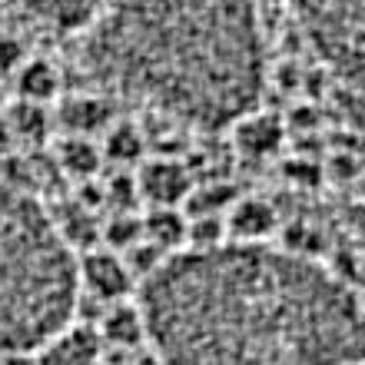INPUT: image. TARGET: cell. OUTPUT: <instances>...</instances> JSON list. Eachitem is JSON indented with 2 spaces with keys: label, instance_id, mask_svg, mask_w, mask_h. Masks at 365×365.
<instances>
[{
  "label": "cell",
  "instance_id": "cell-10",
  "mask_svg": "<svg viewBox=\"0 0 365 365\" xmlns=\"http://www.w3.org/2000/svg\"><path fill=\"white\" fill-rule=\"evenodd\" d=\"M279 212L266 196H236L226 212V226L236 242H266L276 232Z\"/></svg>",
  "mask_w": 365,
  "mask_h": 365
},
{
  "label": "cell",
  "instance_id": "cell-18",
  "mask_svg": "<svg viewBox=\"0 0 365 365\" xmlns=\"http://www.w3.org/2000/svg\"><path fill=\"white\" fill-rule=\"evenodd\" d=\"M47 133V103H30V100H20V106L10 110V136H20V140H43Z\"/></svg>",
  "mask_w": 365,
  "mask_h": 365
},
{
  "label": "cell",
  "instance_id": "cell-16",
  "mask_svg": "<svg viewBox=\"0 0 365 365\" xmlns=\"http://www.w3.org/2000/svg\"><path fill=\"white\" fill-rule=\"evenodd\" d=\"M14 77H17L20 100L30 103H50L60 93V73L50 60H24Z\"/></svg>",
  "mask_w": 365,
  "mask_h": 365
},
{
  "label": "cell",
  "instance_id": "cell-20",
  "mask_svg": "<svg viewBox=\"0 0 365 365\" xmlns=\"http://www.w3.org/2000/svg\"><path fill=\"white\" fill-rule=\"evenodd\" d=\"M359 230L365 232V210H359Z\"/></svg>",
  "mask_w": 365,
  "mask_h": 365
},
{
  "label": "cell",
  "instance_id": "cell-1",
  "mask_svg": "<svg viewBox=\"0 0 365 365\" xmlns=\"http://www.w3.org/2000/svg\"><path fill=\"white\" fill-rule=\"evenodd\" d=\"M166 365H359L365 302L306 252L269 242L180 250L140 282Z\"/></svg>",
  "mask_w": 365,
  "mask_h": 365
},
{
  "label": "cell",
  "instance_id": "cell-17",
  "mask_svg": "<svg viewBox=\"0 0 365 365\" xmlns=\"http://www.w3.org/2000/svg\"><path fill=\"white\" fill-rule=\"evenodd\" d=\"M136 242H143V220L133 216L130 210L113 212V220L103 222V246H110L116 252H126L133 250Z\"/></svg>",
  "mask_w": 365,
  "mask_h": 365
},
{
  "label": "cell",
  "instance_id": "cell-5",
  "mask_svg": "<svg viewBox=\"0 0 365 365\" xmlns=\"http://www.w3.org/2000/svg\"><path fill=\"white\" fill-rule=\"evenodd\" d=\"M136 286L140 279L130 269L123 252L103 246V250H87L80 256V296L110 306V302H123Z\"/></svg>",
  "mask_w": 365,
  "mask_h": 365
},
{
  "label": "cell",
  "instance_id": "cell-3",
  "mask_svg": "<svg viewBox=\"0 0 365 365\" xmlns=\"http://www.w3.org/2000/svg\"><path fill=\"white\" fill-rule=\"evenodd\" d=\"M77 306L80 259L34 190L0 170V352H40Z\"/></svg>",
  "mask_w": 365,
  "mask_h": 365
},
{
  "label": "cell",
  "instance_id": "cell-12",
  "mask_svg": "<svg viewBox=\"0 0 365 365\" xmlns=\"http://www.w3.org/2000/svg\"><path fill=\"white\" fill-rule=\"evenodd\" d=\"M110 103L103 93H83V96H73L63 103L60 110V126L67 130L70 136H103L110 126H113V113H110Z\"/></svg>",
  "mask_w": 365,
  "mask_h": 365
},
{
  "label": "cell",
  "instance_id": "cell-6",
  "mask_svg": "<svg viewBox=\"0 0 365 365\" xmlns=\"http://www.w3.org/2000/svg\"><path fill=\"white\" fill-rule=\"evenodd\" d=\"M4 7L20 14L30 24H43L50 30H83L96 14H103L113 0H0Z\"/></svg>",
  "mask_w": 365,
  "mask_h": 365
},
{
  "label": "cell",
  "instance_id": "cell-21",
  "mask_svg": "<svg viewBox=\"0 0 365 365\" xmlns=\"http://www.w3.org/2000/svg\"><path fill=\"white\" fill-rule=\"evenodd\" d=\"M359 365H365V362H359Z\"/></svg>",
  "mask_w": 365,
  "mask_h": 365
},
{
  "label": "cell",
  "instance_id": "cell-13",
  "mask_svg": "<svg viewBox=\"0 0 365 365\" xmlns=\"http://www.w3.org/2000/svg\"><path fill=\"white\" fill-rule=\"evenodd\" d=\"M186 232H190V216L182 206H150L143 216V240L160 246L163 252L186 250Z\"/></svg>",
  "mask_w": 365,
  "mask_h": 365
},
{
  "label": "cell",
  "instance_id": "cell-4",
  "mask_svg": "<svg viewBox=\"0 0 365 365\" xmlns=\"http://www.w3.org/2000/svg\"><path fill=\"white\" fill-rule=\"evenodd\" d=\"M319 63L365 100V0H286Z\"/></svg>",
  "mask_w": 365,
  "mask_h": 365
},
{
  "label": "cell",
  "instance_id": "cell-2",
  "mask_svg": "<svg viewBox=\"0 0 365 365\" xmlns=\"http://www.w3.org/2000/svg\"><path fill=\"white\" fill-rule=\"evenodd\" d=\"M96 90L186 130L220 133L269 77L256 0H113L80 30Z\"/></svg>",
  "mask_w": 365,
  "mask_h": 365
},
{
  "label": "cell",
  "instance_id": "cell-14",
  "mask_svg": "<svg viewBox=\"0 0 365 365\" xmlns=\"http://www.w3.org/2000/svg\"><path fill=\"white\" fill-rule=\"evenodd\" d=\"M57 163L60 170L73 180L87 182L100 173V166H103V146L96 143L93 136H63L57 143Z\"/></svg>",
  "mask_w": 365,
  "mask_h": 365
},
{
  "label": "cell",
  "instance_id": "cell-8",
  "mask_svg": "<svg viewBox=\"0 0 365 365\" xmlns=\"http://www.w3.org/2000/svg\"><path fill=\"white\" fill-rule=\"evenodd\" d=\"M96 332L103 339V346L123 349V352H136L150 342V329H146V316L140 302H110L103 306V316L96 322Z\"/></svg>",
  "mask_w": 365,
  "mask_h": 365
},
{
  "label": "cell",
  "instance_id": "cell-7",
  "mask_svg": "<svg viewBox=\"0 0 365 365\" xmlns=\"http://www.w3.org/2000/svg\"><path fill=\"white\" fill-rule=\"evenodd\" d=\"M136 186L150 206H186L192 186L190 170L180 160H146L136 173Z\"/></svg>",
  "mask_w": 365,
  "mask_h": 365
},
{
  "label": "cell",
  "instance_id": "cell-15",
  "mask_svg": "<svg viewBox=\"0 0 365 365\" xmlns=\"http://www.w3.org/2000/svg\"><path fill=\"white\" fill-rule=\"evenodd\" d=\"M103 160H110V163L116 166H133L143 160L146 153V140H143V130L136 123H130V120H113V126L106 130L103 136Z\"/></svg>",
  "mask_w": 365,
  "mask_h": 365
},
{
  "label": "cell",
  "instance_id": "cell-9",
  "mask_svg": "<svg viewBox=\"0 0 365 365\" xmlns=\"http://www.w3.org/2000/svg\"><path fill=\"white\" fill-rule=\"evenodd\" d=\"M103 339L96 326L77 322V326L60 329L47 346L40 349V365H96L100 362Z\"/></svg>",
  "mask_w": 365,
  "mask_h": 365
},
{
  "label": "cell",
  "instance_id": "cell-11",
  "mask_svg": "<svg viewBox=\"0 0 365 365\" xmlns=\"http://www.w3.org/2000/svg\"><path fill=\"white\" fill-rule=\"evenodd\" d=\"M232 133H236V146H240V153L252 156V160H262V156H272L282 146V120L272 113H259V106L250 110L246 116H240L236 123L230 126Z\"/></svg>",
  "mask_w": 365,
  "mask_h": 365
},
{
  "label": "cell",
  "instance_id": "cell-19",
  "mask_svg": "<svg viewBox=\"0 0 365 365\" xmlns=\"http://www.w3.org/2000/svg\"><path fill=\"white\" fill-rule=\"evenodd\" d=\"M27 60L24 43L14 37H0V73H17L20 63Z\"/></svg>",
  "mask_w": 365,
  "mask_h": 365
}]
</instances>
